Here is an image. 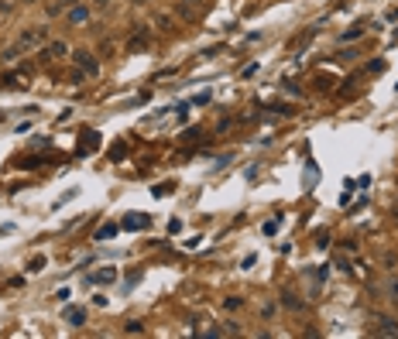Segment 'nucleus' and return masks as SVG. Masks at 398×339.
<instances>
[{"label": "nucleus", "instance_id": "bb28decb", "mask_svg": "<svg viewBox=\"0 0 398 339\" xmlns=\"http://www.w3.org/2000/svg\"><path fill=\"white\" fill-rule=\"evenodd\" d=\"M388 295H395V302H398V277L392 274V281H388Z\"/></svg>", "mask_w": 398, "mask_h": 339}, {"label": "nucleus", "instance_id": "c756f323", "mask_svg": "<svg viewBox=\"0 0 398 339\" xmlns=\"http://www.w3.org/2000/svg\"><path fill=\"white\" fill-rule=\"evenodd\" d=\"M14 10V0H0V14H10Z\"/></svg>", "mask_w": 398, "mask_h": 339}, {"label": "nucleus", "instance_id": "1a4fd4ad", "mask_svg": "<svg viewBox=\"0 0 398 339\" xmlns=\"http://www.w3.org/2000/svg\"><path fill=\"white\" fill-rule=\"evenodd\" d=\"M0 86H3V89H24V72H3V75H0Z\"/></svg>", "mask_w": 398, "mask_h": 339}, {"label": "nucleus", "instance_id": "5701e85b", "mask_svg": "<svg viewBox=\"0 0 398 339\" xmlns=\"http://www.w3.org/2000/svg\"><path fill=\"white\" fill-rule=\"evenodd\" d=\"M168 233H172V237L182 233V219H168Z\"/></svg>", "mask_w": 398, "mask_h": 339}, {"label": "nucleus", "instance_id": "dca6fc26", "mask_svg": "<svg viewBox=\"0 0 398 339\" xmlns=\"http://www.w3.org/2000/svg\"><path fill=\"white\" fill-rule=\"evenodd\" d=\"M278 223H281V216H275V219H268L265 226H261V233H265V237H275V233H278Z\"/></svg>", "mask_w": 398, "mask_h": 339}, {"label": "nucleus", "instance_id": "7ed1b4c3", "mask_svg": "<svg viewBox=\"0 0 398 339\" xmlns=\"http://www.w3.org/2000/svg\"><path fill=\"white\" fill-rule=\"evenodd\" d=\"M148 41H151V34H148V28H134L131 41H127V52H141V48H148Z\"/></svg>", "mask_w": 398, "mask_h": 339}, {"label": "nucleus", "instance_id": "f257e3e1", "mask_svg": "<svg viewBox=\"0 0 398 339\" xmlns=\"http://www.w3.org/2000/svg\"><path fill=\"white\" fill-rule=\"evenodd\" d=\"M72 59H76V66L82 68L86 75H100V62H96V59H93V55H89L86 48H79V52H72Z\"/></svg>", "mask_w": 398, "mask_h": 339}, {"label": "nucleus", "instance_id": "c9c22d12", "mask_svg": "<svg viewBox=\"0 0 398 339\" xmlns=\"http://www.w3.org/2000/svg\"><path fill=\"white\" fill-rule=\"evenodd\" d=\"M395 89H398V86H395Z\"/></svg>", "mask_w": 398, "mask_h": 339}, {"label": "nucleus", "instance_id": "c85d7f7f", "mask_svg": "<svg viewBox=\"0 0 398 339\" xmlns=\"http://www.w3.org/2000/svg\"><path fill=\"white\" fill-rule=\"evenodd\" d=\"M254 261H258V257H254V254H247V257H244V261H240V268H244V271H247V268H254Z\"/></svg>", "mask_w": 398, "mask_h": 339}, {"label": "nucleus", "instance_id": "f704fd0d", "mask_svg": "<svg viewBox=\"0 0 398 339\" xmlns=\"http://www.w3.org/2000/svg\"><path fill=\"white\" fill-rule=\"evenodd\" d=\"M24 3H38V0H24Z\"/></svg>", "mask_w": 398, "mask_h": 339}, {"label": "nucleus", "instance_id": "473e14b6", "mask_svg": "<svg viewBox=\"0 0 398 339\" xmlns=\"http://www.w3.org/2000/svg\"><path fill=\"white\" fill-rule=\"evenodd\" d=\"M388 21H398V7H395V10H388Z\"/></svg>", "mask_w": 398, "mask_h": 339}, {"label": "nucleus", "instance_id": "9b49d317", "mask_svg": "<svg viewBox=\"0 0 398 339\" xmlns=\"http://www.w3.org/2000/svg\"><path fill=\"white\" fill-rule=\"evenodd\" d=\"M62 319H66L69 326H82V322H86V312H82V308H72V305H69V308H62Z\"/></svg>", "mask_w": 398, "mask_h": 339}, {"label": "nucleus", "instance_id": "4be33fe9", "mask_svg": "<svg viewBox=\"0 0 398 339\" xmlns=\"http://www.w3.org/2000/svg\"><path fill=\"white\" fill-rule=\"evenodd\" d=\"M244 305V298H237V295H230V298H223V308H240Z\"/></svg>", "mask_w": 398, "mask_h": 339}, {"label": "nucleus", "instance_id": "7c9ffc66", "mask_svg": "<svg viewBox=\"0 0 398 339\" xmlns=\"http://www.w3.org/2000/svg\"><path fill=\"white\" fill-rule=\"evenodd\" d=\"M55 298H59V302H66V298H72V291H69V288H59V291H55Z\"/></svg>", "mask_w": 398, "mask_h": 339}, {"label": "nucleus", "instance_id": "6ab92c4d", "mask_svg": "<svg viewBox=\"0 0 398 339\" xmlns=\"http://www.w3.org/2000/svg\"><path fill=\"white\" fill-rule=\"evenodd\" d=\"M316 247H319V250H326V247H330V233H326V230H319V233H316Z\"/></svg>", "mask_w": 398, "mask_h": 339}, {"label": "nucleus", "instance_id": "2eb2a0df", "mask_svg": "<svg viewBox=\"0 0 398 339\" xmlns=\"http://www.w3.org/2000/svg\"><path fill=\"white\" fill-rule=\"evenodd\" d=\"M110 237H117V223H103L96 230V240H110Z\"/></svg>", "mask_w": 398, "mask_h": 339}, {"label": "nucleus", "instance_id": "2f4dec72", "mask_svg": "<svg viewBox=\"0 0 398 339\" xmlns=\"http://www.w3.org/2000/svg\"><path fill=\"white\" fill-rule=\"evenodd\" d=\"M251 75H258V62H254V66H244V79H251Z\"/></svg>", "mask_w": 398, "mask_h": 339}, {"label": "nucleus", "instance_id": "72a5a7b5", "mask_svg": "<svg viewBox=\"0 0 398 339\" xmlns=\"http://www.w3.org/2000/svg\"><path fill=\"white\" fill-rule=\"evenodd\" d=\"M96 3H100V7H107V3H110V0H96Z\"/></svg>", "mask_w": 398, "mask_h": 339}, {"label": "nucleus", "instance_id": "a211bd4d", "mask_svg": "<svg viewBox=\"0 0 398 339\" xmlns=\"http://www.w3.org/2000/svg\"><path fill=\"white\" fill-rule=\"evenodd\" d=\"M82 79H89V75H86V72H82V68H79V66H76V68H72V72H69V82H72V86H79Z\"/></svg>", "mask_w": 398, "mask_h": 339}, {"label": "nucleus", "instance_id": "9d476101", "mask_svg": "<svg viewBox=\"0 0 398 339\" xmlns=\"http://www.w3.org/2000/svg\"><path fill=\"white\" fill-rule=\"evenodd\" d=\"M21 55H24V48H21V45L14 41V45H7V48L0 52V62H3V66H10V62H17Z\"/></svg>", "mask_w": 398, "mask_h": 339}, {"label": "nucleus", "instance_id": "f03ea898", "mask_svg": "<svg viewBox=\"0 0 398 339\" xmlns=\"http://www.w3.org/2000/svg\"><path fill=\"white\" fill-rule=\"evenodd\" d=\"M41 41H45V28H28V31H21V38H17L21 48H31V45H41Z\"/></svg>", "mask_w": 398, "mask_h": 339}, {"label": "nucleus", "instance_id": "20e7f679", "mask_svg": "<svg viewBox=\"0 0 398 339\" xmlns=\"http://www.w3.org/2000/svg\"><path fill=\"white\" fill-rule=\"evenodd\" d=\"M278 305L288 308V312H302V308H306V302H302L299 295H292V291H281V295H278Z\"/></svg>", "mask_w": 398, "mask_h": 339}, {"label": "nucleus", "instance_id": "39448f33", "mask_svg": "<svg viewBox=\"0 0 398 339\" xmlns=\"http://www.w3.org/2000/svg\"><path fill=\"white\" fill-rule=\"evenodd\" d=\"M371 336H398V322L395 319H378L374 329H371Z\"/></svg>", "mask_w": 398, "mask_h": 339}, {"label": "nucleus", "instance_id": "4468645a", "mask_svg": "<svg viewBox=\"0 0 398 339\" xmlns=\"http://www.w3.org/2000/svg\"><path fill=\"white\" fill-rule=\"evenodd\" d=\"M79 0H55V3H48V14H62V10H72Z\"/></svg>", "mask_w": 398, "mask_h": 339}, {"label": "nucleus", "instance_id": "393cba45", "mask_svg": "<svg viewBox=\"0 0 398 339\" xmlns=\"http://www.w3.org/2000/svg\"><path fill=\"white\" fill-rule=\"evenodd\" d=\"M360 34H364V28H354V31L343 34V41H354V38H360Z\"/></svg>", "mask_w": 398, "mask_h": 339}, {"label": "nucleus", "instance_id": "a878e982", "mask_svg": "<svg viewBox=\"0 0 398 339\" xmlns=\"http://www.w3.org/2000/svg\"><path fill=\"white\" fill-rule=\"evenodd\" d=\"M223 333H230V336H240V322H227V329Z\"/></svg>", "mask_w": 398, "mask_h": 339}, {"label": "nucleus", "instance_id": "0eeeda50", "mask_svg": "<svg viewBox=\"0 0 398 339\" xmlns=\"http://www.w3.org/2000/svg\"><path fill=\"white\" fill-rule=\"evenodd\" d=\"M66 17H69V24H72V28H79V24H86V21H89V7L76 3L72 10H66Z\"/></svg>", "mask_w": 398, "mask_h": 339}, {"label": "nucleus", "instance_id": "b1692460", "mask_svg": "<svg viewBox=\"0 0 398 339\" xmlns=\"http://www.w3.org/2000/svg\"><path fill=\"white\" fill-rule=\"evenodd\" d=\"M206 103H209V93H199V96L193 100V103H189V106H206Z\"/></svg>", "mask_w": 398, "mask_h": 339}, {"label": "nucleus", "instance_id": "6e6552de", "mask_svg": "<svg viewBox=\"0 0 398 339\" xmlns=\"http://www.w3.org/2000/svg\"><path fill=\"white\" fill-rule=\"evenodd\" d=\"M148 223H151V216H144V212H127V219H124L120 226H124V230H144Z\"/></svg>", "mask_w": 398, "mask_h": 339}, {"label": "nucleus", "instance_id": "412c9836", "mask_svg": "<svg viewBox=\"0 0 398 339\" xmlns=\"http://www.w3.org/2000/svg\"><path fill=\"white\" fill-rule=\"evenodd\" d=\"M124 154H127V144H114V147H110V158H114V161L124 158Z\"/></svg>", "mask_w": 398, "mask_h": 339}, {"label": "nucleus", "instance_id": "aec40b11", "mask_svg": "<svg viewBox=\"0 0 398 339\" xmlns=\"http://www.w3.org/2000/svg\"><path fill=\"white\" fill-rule=\"evenodd\" d=\"M41 268H45V257H31V261H28V271L31 274H38Z\"/></svg>", "mask_w": 398, "mask_h": 339}, {"label": "nucleus", "instance_id": "423d86ee", "mask_svg": "<svg viewBox=\"0 0 398 339\" xmlns=\"http://www.w3.org/2000/svg\"><path fill=\"white\" fill-rule=\"evenodd\" d=\"M110 281H117L114 268H100L96 274H86V284H110Z\"/></svg>", "mask_w": 398, "mask_h": 339}, {"label": "nucleus", "instance_id": "cd10ccee", "mask_svg": "<svg viewBox=\"0 0 398 339\" xmlns=\"http://www.w3.org/2000/svg\"><path fill=\"white\" fill-rule=\"evenodd\" d=\"M340 247H343V250H347V254H357V243H354V240H343V243H340Z\"/></svg>", "mask_w": 398, "mask_h": 339}, {"label": "nucleus", "instance_id": "f8f14e48", "mask_svg": "<svg viewBox=\"0 0 398 339\" xmlns=\"http://www.w3.org/2000/svg\"><path fill=\"white\" fill-rule=\"evenodd\" d=\"M100 147V134L96 131H82V144H79V151H96Z\"/></svg>", "mask_w": 398, "mask_h": 339}, {"label": "nucleus", "instance_id": "ddd939ff", "mask_svg": "<svg viewBox=\"0 0 398 339\" xmlns=\"http://www.w3.org/2000/svg\"><path fill=\"white\" fill-rule=\"evenodd\" d=\"M66 52H69V45H66V41H52V45L45 48V55H41V59H62Z\"/></svg>", "mask_w": 398, "mask_h": 339}, {"label": "nucleus", "instance_id": "f3484780", "mask_svg": "<svg viewBox=\"0 0 398 339\" xmlns=\"http://www.w3.org/2000/svg\"><path fill=\"white\" fill-rule=\"evenodd\" d=\"M124 333H131V336H141V333H144V322H141V319H131V322L124 326Z\"/></svg>", "mask_w": 398, "mask_h": 339}]
</instances>
